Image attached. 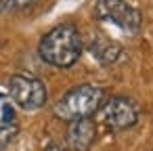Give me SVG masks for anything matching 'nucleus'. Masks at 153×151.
Listing matches in <instances>:
<instances>
[{"instance_id":"1","label":"nucleus","mask_w":153,"mask_h":151,"mask_svg":"<svg viewBox=\"0 0 153 151\" xmlns=\"http://www.w3.org/2000/svg\"><path fill=\"white\" fill-rule=\"evenodd\" d=\"M82 46H84V42H82L80 32L74 25L63 23L42 36V40L38 44V53H40L42 61L48 65L71 67L80 59Z\"/></svg>"},{"instance_id":"7","label":"nucleus","mask_w":153,"mask_h":151,"mask_svg":"<svg viewBox=\"0 0 153 151\" xmlns=\"http://www.w3.org/2000/svg\"><path fill=\"white\" fill-rule=\"evenodd\" d=\"M90 53L97 57V61H101V63H113V61H117V57L122 55V48L113 42V40H109V38H103V36H97L92 42H90Z\"/></svg>"},{"instance_id":"8","label":"nucleus","mask_w":153,"mask_h":151,"mask_svg":"<svg viewBox=\"0 0 153 151\" xmlns=\"http://www.w3.org/2000/svg\"><path fill=\"white\" fill-rule=\"evenodd\" d=\"M17 115V109H15V103L11 97L7 94H0V124H11V122H17L15 120Z\"/></svg>"},{"instance_id":"6","label":"nucleus","mask_w":153,"mask_h":151,"mask_svg":"<svg viewBox=\"0 0 153 151\" xmlns=\"http://www.w3.org/2000/svg\"><path fill=\"white\" fill-rule=\"evenodd\" d=\"M94 136H97V126L90 118L69 122L65 132V141L71 151H88L94 143Z\"/></svg>"},{"instance_id":"3","label":"nucleus","mask_w":153,"mask_h":151,"mask_svg":"<svg viewBox=\"0 0 153 151\" xmlns=\"http://www.w3.org/2000/svg\"><path fill=\"white\" fill-rule=\"evenodd\" d=\"M94 15L103 23H111L126 34H138L143 25L140 13L126 0H97Z\"/></svg>"},{"instance_id":"5","label":"nucleus","mask_w":153,"mask_h":151,"mask_svg":"<svg viewBox=\"0 0 153 151\" xmlns=\"http://www.w3.org/2000/svg\"><path fill=\"white\" fill-rule=\"evenodd\" d=\"M99 120L109 130H126L136 124L138 107L126 97H109L99 107Z\"/></svg>"},{"instance_id":"2","label":"nucleus","mask_w":153,"mask_h":151,"mask_svg":"<svg viewBox=\"0 0 153 151\" xmlns=\"http://www.w3.org/2000/svg\"><path fill=\"white\" fill-rule=\"evenodd\" d=\"M103 101H105L103 88L92 86V84H80V86L67 90L59 99V103L55 105V115L65 122L90 118L92 113L99 111Z\"/></svg>"},{"instance_id":"12","label":"nucleus","mask_w":153,"mask_h":151,"mask_svg":"<svg viewBox=\"0 0 153 151\" xmlns=\"http://www.w3.org/2000/svg\"><path fill=\"white\" fill-rule=\"evenodd\" d=\"M46 151H65L63 147H59V145H48L46 147Z\"/></svg>"},{"instance_id":"9","label":"nucleus","mask_w":153,"mask_h":151,"mask_svg":"<svg viewBox=\"0 0 153 151\" xmlns=\"http://www.w3.org/2000/svg\"><path fill=\"white\" fill-rule=\"evenodd\" d=\"M19 134V124L11 122V124H0V149H4L15 136Z\"/></svg>"},{"instance_id":"10","label":"nucleus","mask_w":153,"mask_h":151,"mask_svg":"<svg viewBox=\"0 0 153 151\" xmlns=\"http://www.w3.org/2000/svg\"><path fill=\"white\" fill-rule=\"evenodd\" d=\"M11 9H15V0H0V13H7Z\"/></svg>"},{"instance_id":"11","label":"nucleus","mask_w":153,"mask_h":151,"mask_svg":"<svg viewBox=\"0 0 153 151\" xmlns=\"http://www.w3.org/2000/svg\"><path fill=\"white\" fill-rule=\"evenodd\" d=\"M34 2H36V0H15V7L17 9H30Z\"/></svg>"},{"instance_id":"4","label":"nucleus","mask_w":153,"mask_h":151,"mask_svg":"<svg viewBox=\"0 0 153 151\" xmlns=\"http://www.w3.org/2000/svg\"><path fill=\"white\" fill-rule=\"evenodd\" d=\"M9 97L21 109L36 111L46 103V86L40 78L30 74H15L9 82Z\"/></svg>"}]
</instances>
